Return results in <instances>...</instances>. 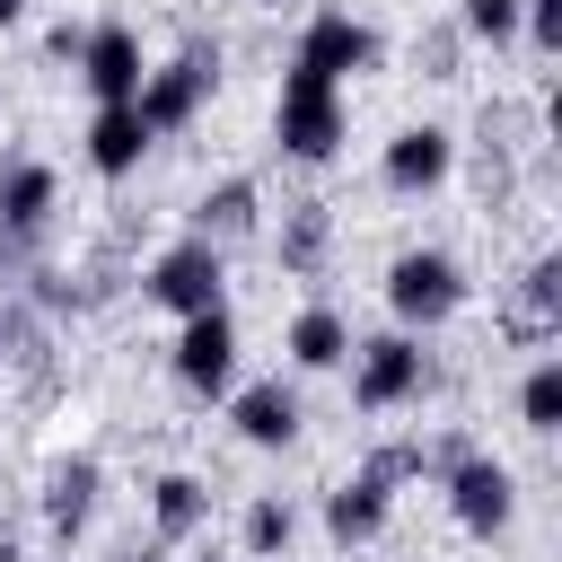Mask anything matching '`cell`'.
<instances>
[{"label": "cell", "mask_w": 562, "mask_h": 562, "mask_svg": "<svg viewBox=\"0 0 562 562\" xmlns=\"http://www.w3.org/2000/svg\"><path fill=\"white\" fill-rule=\"evenodd\" d=\"M386 307H395V325H404V334L448 325V316L465 307V263H457V255H439V246H404V255L386 263Z\"/></svg>", "instance_id": "5b68a950"}, {"label": "cell", "mask_w": 562, "mask_h": 562, "mask_svg": "<svg viewBox=\"0 0 562 562\" xmlns=\"http://www.w3.org/2000/svg\"><path fill=\"white\" fill-rule=\"evenodd\" d=\"M176 386H193V395H228L237 386V316L228 307H202V316H184V334H176Z\"/></svg>", "instance_id": "ba28073f"}, {"label": "cell", "mask_w": 562, "mask_h": 562, "mask_svg": "<svg viewBox=\"0 0 562 562\" xmlns=\"http://www.w3.org/2000/svg\"><path fill=\"white\" fill-rule=\"evenodd\" d=\"M0 562H26V553H18V544H9V536H0Z\"/></svg>", "instance_id": "83f0119b"}, {"label": "cell", "mask_w": 562, "mask_h": 562, "mask_svg": "<svg viewBox=\"0 0 562 562\" xmlns=\"http://www.w3.org/2000/svg\"><path fill=\"white\" fill-rule=\"evenodd\" d=\"M97 492H105V465L79 448V457H61L53 474H44V492H35V509H44V527L70 544V536H88V518H97Z\"/></svg>", "instance_id": "9a60e30c"}, {"label": "cell", "mask_w": 562, "mask_h": 562, "mask_svg": "<svg viewBox=\"0 0 562 562\" xmlns=\"http://www.w3.org/2000/svg\"><path fill=\"white\" fill-rule=\"evenodd\" d=\"M518 26L536 35V53H553L562 44V0H518Z\"/></svg>", "instance_id": "d4e9b609"}, {"label": "cell", "mask_w": 562, "mask_h": 562, "mask_svg": "<svg viewBox=\"0 0 562 562\" xmlns=\"http://www.w3.org/2000/svg\"><path fill=\"white\" fill-rule=\"evenodd\" d=\"M184 562H228V553H220V544H202V553H184Z\"/></svg>", "instance_id": "4316f807"}, {"label": "cell", "mask_w": 562, "mask_h": 562, "mask_svg": "<svg viewBox=\"0 0 562 562\" xmlns=\"http://www.w3.org/2000/svg\"><path fill=\"white\" fill-rule=\"evenodd\" d=\"M457 35L465 44H509L518 35V0H457Z\"/></svg>", "instance_id": "603a6c76"}, {"label": "cell", "mask_w": 562, "mask_h": 562, "mask_svg": "<svg viewBox=\"0 0 562 562\" xmlns=\"http://www.w3.org/2000/svg\"><path fill=\"white\" fill-rule=\"evenodd\" d=\"M255 228H263V184H255V176H220V184L193 202V228H184V237H202V246L228 255V246H246Z\"/></svg>", "instance_id": "5bb4252c"}, {"label": "cell", "mask_w": 562, "mask_h": 562, "mask_svg": "<svg viewBox=\"0 0 562 562\" xmlns=\"http://www.w3.org/2000/svg\"><path fill=\"white\" fill-rule=\"evenodd\" d=\"M378 176H386V193H439V184L457 176V132H448V123H404V132L386 140Z\"/></svg>", "instance_id": "8fae6325"}, {"label": "cell", "mask_w": 562, "mask_h": 562, "mask_svg": "<svg viewBox=\"0 0 562 562\" xmlns=\"http://www.w3.org/2000/svg\"><path fill=\"white\" fill-rule=\"evenodd\" d=\"M439 492H448V509H457V527L465 536H501L509 518H518V483H509V465L501 457H457L448 474H439Z\"/></svg>", "instance_id": "52a82bcc"}, {"label": "cell", "mask_w": 562, "mask_h": 562, "mask_svg": "<svg viewBox=\"0 0 562 562\" xmlns=\"http://www.w3.org/2000/svg\"><path fill=\"white\" fill-rule=\"evenodd\" d=\"M518 422H527V430H562V360H553V351L518 378Z\"/></svg>", "instance_id": "7402d4cb"}, {"label": "cell", "mask_w": 562, "mask_h": 562, "mask_svg": "<svg viewBox=\"0 0 562 562\" xmlns=\"http://www.w3.org/2000/svg\"><path fill=\"white\" fill-rule=\"evenodd\" d=\"M290 536H299V509H290L281 492H255V501H246V527H237L246 562H281V553H290Z\"/></svg>", "instance_id": "44dd1931"}, {"label": "cell", "mask_w": 562, "mask_h": 562, "mask_svg": "<svg viewBox=\"0 0 562 562\" xmlns=\"http://www.w3.org/2000/svg\"><path fill=\"white\" fill-rule=\"evenodd\" d=\"M202 518H211V483H202V474H158V483H149V527H158V544H184Z\"/></svg>", "instance_id": "ffe728a7"}, {"label": "cell", "mask_w": 562, "mask_h": 562, "mask_svg": "<svg viewBox=\"0 0 562 562\" xmlns=\"http://www.w3.org/2000/svg\"><path fill=\"white\" fill-rule=\"evenodd\" d=\"M211 88H220V35H184L167 61H149V79H140V123L167 140V132H184L202 105H211Z\"/></svg>", "instance_id": "3957f363"}, {"label": "cell", "mask_w": 562, "mask_h": 562, "mask_svg": "<svg viewBox=\"0 0 562 562\" xmlns=\"http://www.w3.org/2000/svg\"><path fill=\"white\" fill-rule=\"evenodd\" d=\"M299 70H316V79H351V70H369L378 61V26L369 18H351V9H316L307 18V35H299V53H290Z\"/></svg>", "instance_id": "9c48e42d"}, {"label": "cell", "mask_w": 562, "mask_h": 562, "mask_svg": "<svg viewBox=\"0 0 562 562\" xmlns=\"http://www.w3.org/2000/svg\"><path fill=\"white\" fill-rule=\"evenodd\" d=\"M386 509H395V492H386L378 474H351V483H334V492H325V536L351 553V544H369V536L386 527Z\"/></svg>", "instance_id": "d6986e66"}, {"label": "cell", "mask_w": 562, "mask_h": 562, "mask_svg": "<svg viewBox=\"0 0 562 562\" xmlns=\"http://www.w3.org/2000/svg\"><path fill=\"white\" fill-rule=\"evenodd\" d=\"M263 9H281V0H263Z\"/></svg>", "instance_id": "f1b7e54d"}, {"label": "cell", "mask_w": 562, "mask_h": 562, "mask_svg": "<svg viewBox=\"0 0 562 562\" xmlns=\"http://www.w3.org/2000/svg\"><path fill=\"white\" fill-rule=\"evenodd\" d=\"M53 211H61L53 167H44V158H9V167H0V281H26V272L44 263Z\"/></svg>", "instance_id": "7a4b0ae2"}, {"label": "cell", "mask_w": 562, "mask_h": 562, "mask_svg": "<svg viewBox=\"0 0 562 562\" xmlns=\"http://www.w3.org/2000/svg\"><path fill=\"white\" fill-rule=\"evenodd\" d=\"M553 334H562V255H536V263L518 272L509 307H501V342L536 351V342H553Z\"/></svg>", "instance_id": "7c38bea8"}, {"label": "cell", "mask_w": 562, "mask_h": 562, "mask_svg": "<svg viewBox=\"0 0 562 562\" xmlns=\"http://www.w3.org/2000/svg\"><path fill=\"white\" fill-rule=\"evenodd\" d=\"M422 386H430V351H422V334L386 325V334H360V342H351V404H360V413L422 404Z\"/></svg>", "instance_id": "277c9868"}, {"label": "cell", "mask_w": 562, "mask_h": 562, "mask_svg": "<svg viewBox=\"0 0 562 562\" xmlns=\"http://www.w3.org/2000/svg\"><path fill=\"white\" fill-rule=\"evenodd\" d=\"M272 255H281V272H299V281H316V272H325V255H334V202H316V193H299V202H281V228H272Z\"/></svg>", "instance_id": "2e32d148"}, {"label": "cell", "mask_w": 562, "mask_h": 562, "mask_svg": "<svg viewBox=\"0 0 562 562\" xmlns=\"http://www.w3.org/2000/svg\"><path fill=\"white\" fill-rule=\"evenodd\" d=\"M18 18H26V0H0V26H18Z\"/></svg>", "instance_id": "484cf974"}, {"label": "cell", "mask_w": 562, "mask_h": 562, "mask_svg": "<svg viewBox=\"0 0 562 562\" xmlns=\"http://www.w3.org/2000/svg\"><path fill=\"white\" fill-rule=\"evenodd\" d=\"M149 140H158V132L140 123V105H97V114H88V167H97V176H132V167L149 158Z\"/></svg>", "instance_id": "e0dca14e"}, {"label": "cell", "mask_w": 562, "mask_h": 562, "mask_svg": "<svg viewBox=\"0 0 562 562\" xmlns=\"http://www.w3.org/2000/svg\"><path fill=\"white\" fill-rule=\"evenodd\" d=\"M228 422H237L246 448H290L299 439V386L290 378H246V386H228Z\"/></svg>", "instance_id": "4fadbf2b"}, {"label": "cell", "mask_w": 562, "mask_h": 562, "mask_svg": "<svg viewBox=\"0 0 562 562\" xmlns=\"http://www.w3.org/2000/svg\"><path fill=\"white\" fill-rule=\"evenodd\" d=\"M281 351H290V369H342V360H351V316L325 307V299H307V307L290 316Z\"/></svg>", "instance_id": "ac0fdd59"}, {"label": "cell", "mask_w": 562, "mask_h": 562, "mask_svg": "<svg viewBox=\"0 0 562 562\" xmlns=\"http://www.w3.org/2000/svg\"><path fill=\"white\" fill-rule=\"evenodd\" d=\"M457 53H465V35H457V26H430V35L413 44V61H422V79H457Z\"/></svg>", "instance_id": "cb8c5ba5"}, {"label": "cell", "mask_w": 562, "mask_h": 562, "mask_svg": "<svg viewBox=\"0 0 562 562\" xmlns=\"http://www.w3.org/2000/svg\"><path fill=\"white\" fill-rule=\"evenodd\" d=\"M342 132H351V105H342V88L290 61V70H281V97H272V140H281V158H299V167H325V158L342 149Z\"/></svg>", "instance_id": "6da1fadb"}, {"label": "cell", "mask_w": 562, "mask_h": 562, "mask_svg": "<svg viewBox=\"0 0 562 562\" xmlns=\"http://www.w3.org/2000/svg\"><path fill=\"white\" fill-rule=\"evenodd\" d=\"M79 79H88V97H97V105H132V97H140V79H149L140 35H132L123 18L88 26V44H79Z\"/></svg>", "instance_id": "30bf717a"}, {"label": "cell", "mask_w": 562, "mask_h": 562, "mask_svg": "<svg viewBox=\"0 0 562 562\" xmlns=\"http://www.w3.org/2000/svg\"><path fill=\"white\" fill-rule=\"evenodd\" d=\"M220 290H228V255H220V246H202V237H176V246H158V255L140 263V299H149V307H167V316L228 307Z\"/></svg>", "instance_id": "8992f818"}]
</instances>
